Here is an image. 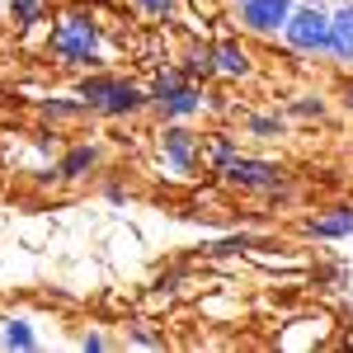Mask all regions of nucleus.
I'll use <instances>...</instances> for the list:
<instances>
[{
  "label": "nucleus",
  "instance_id": "4468645a",
  "mask_svg": "<svg viewBox=\"0 0 353 353\" xmlns=\"http://www.w3.org/2000/svg\"><path fill=\"white\" fill-rule=\"evenodd\" d=\"M85 109H90V104H85L81 94H76V99H43V113H48L52 123H71V118H81Z\"/></svg>",
  "mask_w": 353,
  "mask_h": 353
},
{
  "label": "nucleus",
  "instance_id": "f03ea898",
  "mask_svg": "<svg viewBox=\"0 0 353 353\" xmlns=\"http://www.w3.org/2000/svg\"><path fill=\"white\" fill-rule=\"evenodd\" d=\"M48 52L61 66H99L104 57V33L90 14H61L48 33Z\"/></svg>",
  "mask_w": 353,
  "mask_h": 353
},
{
  "label": "nucleus",
  "instance_id": "2eb2a0df",
  "mask_svg": "<svg viewBox=\"0 0 353 353\" xmlns=\"http://www.w3.org/2000/svg\"><path fill=\"white\" fill-rule=\"evenodd\" d=\"M5 5H10L14 28H33L38 19H43V0H5Z\"/></svg>",
  "mask_w": 353,
  "mask_h": 353
},
{
  "label": "nucleus",
  "instance_id": "7ed1b4c3",
  "mask_svg": "<svg viewBox=\"0 0 353 353\" xmlns=\"http://www.w3.org/2000/svg\"><path fill=\"white\" fill-rule=\"evenodd\" d=\"M283 43L301 57H330V5L297 0L292 19L283 24Z\"/></svg>",
  "mask_w": 353,
  "mask_h": 353
},
{
  "label": "nucleus",
  "instance_id": "f3484780",
  "mask_svg": "<svg viewBox=\"0 0 353 353\" xmlns=\"http://www.w3.org/2000/svg\"><path fill=\"white\" fill-rule=\"evenodd\" d=\"M288 113H292V118H321L325 104H321V94H301L297 104H288Z\"/></svg>",
  "mask_w": 353,
  "mask_h": 353
},
{
  "label": "nucleus",
  "instance_id": "ddd939ff",
  "mask_svg": "<svg viewBox=\"0 0 353 353\" xmlns=\"http://www.w3.org/2000/svg\"><path fill=\"white\" fill-rule=\"evenodd\" d=\"M245 132L264 137V141H269V137H283L288 132V113H250V118H245Z\"/></svg>",
  "mask_w": 353,
  "mask_h": 353
},
{
  "label": "nucleus",
  "instance_id": "6ab92c4d",
  "mask_svg": "<svg viewBox=\"0 0 353 353\" xmlns=\"http://www.w3.org/2000/svg\"><path fill=\"white\" fill-rule=\"evenodd\" d=\"M81 349H85V353H99V349H109V339H104L99 330H90V334L81 339Z\"/></svg>",
  "mask_w": 353,
  "mask_h": 353
},
{
  "label": "nucleus",
  "instance_id": "0eeeda50",
  "mask_svg": "<svg viewBox=\"0 0 353 353\" xmlns=\"http://www.w3.org/2000/svg\"><path fill=\"white\" fill-rule=\"evenodd\" d=\"M161 161L165 170L174 174V179H184V174H193V165H198V156H203V146H198V137L189 132V128H179V123H170V128H161Z\"/></svg>",
  "mask_w": 353,
  "mask_h": 353
},
{
  "label": "nucleus",
  "instance_id": "39448f33",
  "mask_svg": "<svg viewBox=\"0 0 353 353\" xmlns=\"http://www.w3.org/2000/svg\"><path fill=\"white\" fill-rule=\"evenodd\" d=\"M221 179L231 189H245V193H273L283 184V165L278 161H264V156H231Z\"/></svg>",
  "mask_w": 353,
  "mask_h": 353
},
{
  "label": "nucleus",
  "instance_id": "412c9836",
  "mask_svg": "<svg viewBox=\"0 0 353 353\" xmlns=\"http://www.w3.org/2000/svg\"><path fill=\"white\" fill-rule=\"evenodd\" d=\"M344 109H349V113H353V81H349V85H344Z\"/></svg>",
  "mask_w": 353,
  "mask_h": 353
},
{
  "label": "nucleus",
  "instance_id": "20e7f679",
  "mask_svg": "<svg viewBox=\"0 0 353 353\" xmlns=\"http://www.w3.org/2000/svg\"><path fill=\"white\" fill-rule=\"evenodd\" d=\"M151 104L170 123H184L193 113H203V90L193 85V76H184V66H165L156 76V85H151Z\"/></svg>",
  "mask_w": 353,
  "mask_h": 353
},
{
  "label": "nucleus",
  "instance_id": "f257e3e1",
  "mask_svg": "<svg viewBox=\"0 0 353 353\" xmlns=\"http://www.w3.org/2000/svg\"><path fill=\"white\" fill-rule=\"evenodd\" d=\"M76 94H81L94 113H104V118H132V113H141L151 104V90H146V85L128 81V76H109V71L85 76Z\"/></svg>",
  "mask_w": 353,
  "mask_h": 353
},
{
  "label": "nucleus",
  "instance_id": "aec40b11",
  "mask_svg": "<svg viewBox=\"0 0 353 353\" xmlns=\"http://www.w3.org/2000/svg\"><path fill=\"white\" fill-rule=\"evenodd\" d=\"M132 339H137V344H161V339H156L146 325H132Z\"/></svg>",
  "mask_w": 353,
  "mask_h": 353
},
{
  "label": "nucleus",
  "instance_id": "9b49d317",
  "mask_svg": "<svg viewBox=\"0 0 353 353\" xmlns=\"http://www.w3.org/2000/svg\"><path fill=\"white\" fill-rule=\"evenodd\" d=\"M0 344L28 353V349H38V330H33L28 316H5V321H0Z\"/></svg>",
  "mask_w": 353,
  "mask_h": 353
},
{
  "label": "nucleus",
  "instance_id": "6e6552de",
  "mask_svg": "<svg viewBox=\"0 0 353 353\" xmlns=\"http://www.w3.org/2000/svg\"><path fill=\"white\" fill-rule=\"evenodd\" d=\"M330 61L353 66V0L330 5Z\"/></svg>",
  "mask_w": 353,
  "mask_h": 353
},
{
  "label": "nucleus",
  "instance_id": "dca6fc26",
  "mask_svg": "<svg viewBox=\"0 0 353 353\" xmlns=\"http://www.w3.org/2000/svg\"><path fill=\"white\" fill-rule=\"evenodd\" d=\"M203 156H208V165H212V170H217V174H221L231 156H241V146H236L231 137H217V141H208V146H203Z\"/></svg>",
  "mask_w": 353,
  "mask_h": 353
},
{
  "label": "nucleus",
  "instance_id": "1a4fd4ad",
  "mask_svg": "<svg viewBox=\"0 0 353 353\" xmlns=\"http://www.w3.org/2000/svg\"><path fill=\"white\" fill-rule=\"evenodd\" d=\"M306 236H316V241H344V236H353V208L339 203V208L316 212V217L306 221Z\"/></svg>",
  "mask_w": 353,
  "mask_h": 353
},
{
  "label": "nucleus",
  "instance_id": "9d476101",
  "mask_svg": "<svg viewBox=\"0 0 353 353\" xmlns=\"http://www.w3.org/2000/svg\"><path fill=\"white\" fill-rule=\"evenodd\" d=\"M212 71L226 76V81H245L254 66H250V52H245L236 38H221V43H212Z\"/></svg>",
  "mask_w": 353,
  "mask_h": 353
},
{
  "label": "nucleus",
  "instance_id": "423d86ee",
  "mask_svg": "<svg viewBox=\"0 0 353 353\" xmlns=\"http://www.w3.org/2000/svg\"><path fill=\"white\" fill-rule=\"evenodd\" d=\"M297 0H236V19H241L245 33H259V38H273L283 33V24L292 19Z\"/></svg>",
  "mask_w": 353,
  "mask_h": 353
},
{
  "label": "nucleus",
  "instance_id": "a211bd4d",
  "mask_svg": "<svg viewBox=\"0 0 353 353\" xmlns=\"http://www.w3.org/2000/svg\"><path fill=\"white\" fill-rule=\"evenodd\" d=\"M137 10H146L151 19H170L179 10V0H137Z\"/></svg>",
  "mask_w": 353,
  "mask_h": 353
},
{
  "label": "nucleus",
  "instance_id": "f8f14e48",
  "mask_svg": "<svg viewBox=\"0 0 353 353\" xmlns=\"http://www.w3.org/2000/svg\"><path fill=\"white\" fill-rule=\"evenodd\" d=\"M99 165V146L94 141H81V146H71L66 156H61V165H57V174L61 179H81V174H90Z\"/></svg>",
  "mask_w": 353,
  "mask_h": 353
}]
</instances>
